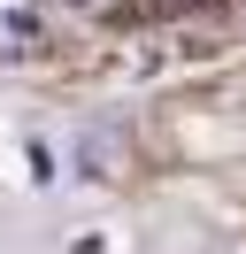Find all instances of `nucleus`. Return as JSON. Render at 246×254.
Returning a JSON list of instances; mask_svg holds the SVG:
<instances>
[{"label": "nucleus", "instance_id": "obj_1", "mask_svg": "<svg viewBox=\"0 0 246 254\" xmlns=\"http://www.w3.org/2000/svg\"><path fill=\"white\" fill-rule=\"evenodd\" d=\"M69 170L85 177V185H100V177L116 170V131H77L69 139Z\"/></svg>", "mask_w": 246, "mask_h": 254}, {"label": "nucleus", "instance_id": "obj_2", "mask_svg": "<svg viewBox=\"0 0 246 254\" xmlns=\"http://www.w3.org/2000/svg\"><path fill=\"white\" fill-rule=\"evenodd\" d=\"M69 8H108V0H69Z\"/></svg>", "mask_w": 246, "mask_h": 254}]
</instances>
